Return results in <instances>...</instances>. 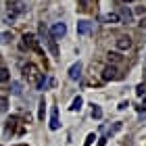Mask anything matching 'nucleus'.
Instances as JSON below:
<instances>
[{"label":"nucleus","mask_w":146,"mask_h":146,"mask_svg":"<svg viewBox=\"0 0 146 146\" xmlns=\"http://www.w3.org/2000/svg\"><path fill=\"white\" fill-rule=\"evenodd\" d=\"M40 119H44V100L40 102Z\"/></svg>","instance_id":"a211bd4d"},{"label":"nucleus","mask_w":146,"mask_h":146,"mask_svg":"<svg viewBox=\"0 0 146 146\" xmlns=\"http://www.w3.org/2000/svg\"><path fill=\"white\" fill-rule=\"evenodd\" d=\"M123 2H134V0H123Z\"/></svg>","instance_id":"412c9836"},{"label":"nucleus","mask_w":146,"mask_h":146,"mask_svg":"<svg viewBox=\"0 0 146 146\" xmlns=\"http://www.w3.org/2000/svg\"><path fill=\"white\" fill-rule=\"evenodd\" d=\"M23 11H25L23 0H9V17L11 19H15L17 15H21Z\"/></svg>","instance_id":"f03ea898"},{"label":"nucleus","mask_w":146,"mask_h":146,"mask_svg":"<svg viewBox=\"0 0 146 146\" xmlns=\"http://www.w3.org/2000/svg\"><path fill=\"white\" fill-rule=\"evenodd\" d=\"M13 88H15V90H13L15 94H21V90H19V84H13Z\"/></svg>","instance_id":"6ab92c4d"},{"label":"nucleus","mask_w":146,"mask_h":146,"mask_svg":"<svg viewBox=\"0 0 146 146\" xmlns=\"http://www.w3.org/2000/svg\"><path fill=\"white\" fill-rule=\"evenodd\" d=\"M94 140H96V138H94V134H90L88 138H86V144H84V146H90V144L94 142Z\"/></svg>","instance_id":"f3484780"},{"label":"nucleus","mask_w":146,"mask_h":146,"mask_svg":"<svg viewBox=\"0 0 146 146\" xmlns=\"http://www.w3.org/2000/svg\"><path fill=\"white\" fill-rule=\"evenodd\" d=\"M50 129H58V117H56V109L52 111V117H50Z\"/></svg>","instance_id":"9d476101"},{"label":"nucleus","mask_w":146,"mask_h":146,"mask_svg":"<svg viewBox=\"0 0 146 146\" xmlns=\"http://www.w3.org/2000/svg\"><path fill=\"white\" fill-rule=\"evenodd\" d=\"M102 79H107V82H111V79H119V71H117V67H104V71H102Z\"/></svg>","instance_id":"39448f33"},{"label":"nucleus","mask_w":146,"mask_h":146,"mask_svg":"<svg viewBox=\"0 0 146 146\" xmlns=\"http://www.w3.org/2000/svg\"><path fill=\"white\" fill-rule=\"evenodd\" d=\"M92 117H94V119H100V117H102V109L98 107V104L92 107Z\"/></svg>","instance_id":"f8f14e48"},{"label":"nucleus","mask_w":146,"mask_h":146,"mask_svg":"<svg viewBox=\"0 0 146 146\" xmlns=\"http://www.w3.org/2000/svg\"><path fill=\"white\" fill-rule=\"evenodd\" d=\"M79 109H82V98H79V96H77V98H75V100H73V102H71V111H79Z\"/></svg>","instance_id":"ddd939ff"},{"label":"nucleus","mask_w":146,"mask_h":146,"mask_svg":"<svg viewBox=\"0 0 146 146\" xmlns=\"http://www.w3.org/2000/svg\"><path fill=\"white\" fill-rule=\"evenodd\" d=\"M21 48H31V50H42L40 48V44H38V40L34 34H23V42H21Z\"/></svg>","instance_id":"7ed1b4c3"},{"label":"nucleus","mask_w":146,"mask_h":146,"mask_svg":"<svg viewBox=\"0 0 146 146\" xmlns=\"http://www.w3.org/2000/svg\"><path fill=\"white\" fill-rule=\"evenodd\" d=\"M117 48L119 50H127V48H131V38L129 36H121L117 40Z\"/></svg>","instance_id":"423d86ee"},{"label":"nucleus","mask_w":146,"mask_h":146,"mask_svg":"<svg viewBox=\"0 0 146 146\" xmlns=\"http://www.w3.org/2000/svg\"><path fill=\"white\" fill-rule=\"evenodd\" d=\"M79 75H82V63L71 65V69H69V77H71V79H79Z\"/></svg>","instance_id":"6e6552de"},{"label":"nucleus","mask_w":146,"mask_h":146,"mask_svg":"<svg viewBox=\"0 0 146 146\" xmlns=\"http://www.w3.org/2000/svg\"><path fill=\"white\" fill-rule=\"evenodd\" d=\"M90 31H92V23H90V21H79V23H77V34L88 36Z\"/></svg>","instance_id":"0eeeda50"},{"label":"nucleus","mask_w":146,"mask_h":146,"mask_svg":"<svg viewBox=\"0 0 146 146\" xmlns=\"http://www.w3.org/2000/svg\"><path fill=\"white\" fill-rule=\"evenodd\" d=\"M6 109H9V100L4 96H0V113H4Z\"/></svg>","instance_id":"4468645a"},{"label":"nucleus","mask_w":146,"mask_h":146,"mask_svg":"<svg viewBox=\"0 0 146 146\" xmlns=\"http://www.w3.org/2000/svg\"><path fill=\"white\" fill-rule=\"evenodd\" d=\"M136 92H138V94L142 96V94H144V86H138V88H136Z\"/></svg>","instance_id":"aec40b11"},{"label":"nucleus","mask_w":146,"mask_h":146,"mask_svg":"<svg viewBox=\"0 0 146 146\" xmlns=\"http://www.w3.org/2000/svg\"><path fill=\"white\" fill-rule=\"evenodd\" d=\"M23 73L27 75L29 82L34 84V88H38V90L44 88V73H40L36 65H25V67H23Z\"/></svg>","instance_id":"f257e3e1"},{"label":"nucleus","mask_w":146,"mask_h":146,"mask_svg":"<svg viewBox=\"0 0 146 146\" xmlns=\"http://www.w3.org/2000/svg\"><path fill=\"white\" fill-rule=\"evenodd\" d=\"M65 34H67V25H65V23H56V25H52V29H50V38L54 40V42H56V40H61Z\"/></svg>","instance_id":"20e7f679"},{"label":"nucleus","mask_w":146,"mask_h":146,"mask_svg":"<svg viewBox=\"0 0 146 146\" xmlns=\"http://www.w3.org/2000/svg\"><path fill=\"white\" fill-rule=\"evenodd\" d=\"M100 21H104V23H117L119 21V15H117V13H107V15L100 17Z\"/></svg>","instance_id":"1a4fd4ad"},{"label":"nucleus","mask_w":146,"mask_h":146,"mask_svg":"<svg viewBox=\"0 0 146 146\" xmlns=\"http://www.w3.org/2000/svg\"><path fill=\"white\" fill-rule=\"evenodd\" d=\"M9 40H11V34H9V31H4V34H0V44H6V42H9Z\"/></svg>","instance_id":"2eb2a0df"},{"label":"nucleus","mask_w":146,"mask_h":146,"mask_svg":"<svg viewBox=\"0 0 146 146\" xmlns=\"http://www.w3.org/2000/svg\"><path fill=\"white\" fill-rule=\"evenodd\" d=\"M15 123H17V119H15V117H13V119H9V121H6V129L11 131L13 127H15Z\"/></svg>","instance_id":"dca6fc26"},{"label":"nucleus","mask_w":146,"mask_h":146,"mask_svg":"<svg viewBox=\"0 0 146 146\" xmlns=\"http://www.w3.org/2000/svg\"><path fill=\"white\" fill-rule=\"evenodd\" d=\"M9 77H11V73H9V69H4V67H0V84H4V82H9Z\"/></svg>","instance_id":"9b49d317"}]
</instances>
